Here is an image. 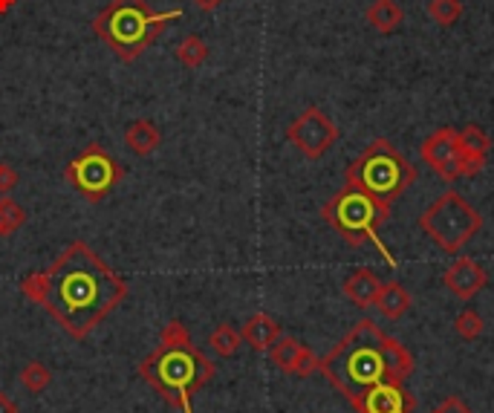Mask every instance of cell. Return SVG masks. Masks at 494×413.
<instances>
[{
    "label": "cell",
    "instance_id": "obj_1",
    "mask_svg": "<svg viewBox=\"0 0 494 413\" xmlns=\"http://www.w3.org/2000/svg\"><path fill=\"white\" fill-rule=\"evenodd\" d=\"M21 293L46 310L70 338H88L128 298V281L90 243H70L49 269L21 277Z\"/></svg>",
    "mask_w": 494,
    "mask_h": 413
},
{
    "label": "cell",
    "instance_id": "obj_2",
    "mask_svg": "<svg viewBox=\"0 0 494 413\" xmlns=\"http://www.w3.org/2000/svg\"><path fill=\"white\" fill-rule=\"evenodd\" d=\"M318 373L356 408L379 382H405L414 373V356L402 342L381 333L370 318H362L341 342L318 359Z\"/></svg>",
    "mask_w": 494,
    "mask_h": 413
},
{
    "label": "cell",
    "instance_id": "obj_3",
    "mask_svg": "<svg viewBox=\"0 0 494 413\" xmlns=\"http://www.w3.org/2000/svg\"><path fill=\"white\" fill-rule=\"evenodd\" d=\"M136 370L163 402L182 413H194V396L217 376V364L194 344L188 326L174 318L163 326L154 353L142 359Z\"/></svg>",
    "mask_w": 494,
    "mask_h": 413
},
{
    "label": "cell",
    "instance_id": "obj_4",
    "mask_svg": "<svg viewBox=\"0 0 494 413\" xmlns=\"http://www.w3.org/2000/svg\"><path fill=\"white\" fill-rule=\"evenodd\" d=\"M180 18V9L154 12L147 0H110L93 21V32L119 61H136Z\"/></svg>",
    "mask_w": 494,
    "mask_h": 413
},
{
    "label": "cell",
    "instance_id": "obj_5",
    "mask_svg": "<svg viewBox=\"0 0 494 413\" xmlns=\"http://www.w3.org/2000/svg\"><path fill=\"white\" fill-rule=\"evenodd\" d=\"M416 182V168L388 139H373L347 165V186L390 205Z\"/></svg>",
    "mask_w": 494,
    "mask_h": 413
},
{
    "label": "cell",
    "instance_id": "obj_6",
    "mask_svg": "<svg viewBox=\"0 0 494 413\" xmlns=\"http://www.w3.org/2000/svg\"><path fill=\"white\" fill-rule=\"evenodd\" d=\"M321 217L327 220V226L336 232L341 240H347L350 246H364V243H376L385 254V260L390 266H397V258L388 252V246L376 235V228L390 217V205L373 200L370 194L344 186L336 191V197H330L321 209Z\"/></svg>",
    "mask_w": 494,
    "mask_h": 413
},
{
    "label": "cell",
    "instance_id": "obj_7",
    "mask_svg": "<svg viewBox=\"0 0 494 413\" xmlns=\"http://www.w3.org/2000/svg\"><path fill=\"white\" fill-rule=\"evenodd\" d=\"M419 228H423L442 252L456 254L465 249V243H472L477 237V232L483 228V217H480V211L460 191L448 188L419 214Z\"/></svg>",
    "mask_w": 494,
    "mask_h": 413
},
{
    "label": "cell",
    "instance_id": "obj_8",
    "mask_svg": "<svg viewBox=\"0 0 494 413\" xmlns=\"http://www.w3.org/2000/svg\"><path fill=\"white\" fill-rule=\"evenodd\" d=\"M64 179L88 202H102L110 197L121 179H125V168H121L113 156L107 153L105 145H88L76 160H70L64 168Z\"/></svg>",
    "mask_w": 494,
    "mask_h": 413
},
{
    "label": "cell",
    "instance_id": "obj_9",
    "mask_svg": "<svg viewBox=\"0 0 494 413\" xmlns=\"http://www.w3.org/2000/svg\"><path fill=\"white\" fill-rule=\"evenodd\" d=\"M339 128L321 107H306V111L287 128V139L295 145V151L306 160H321L332 145L339 142Z\"/></svg>",
    "mask_w": 494,
    "mask_h": 413
},
{
    "label": "cell",
    "instance_id": "obj_10",
    "mask_svg": "<svg viewBox=\"0 0 494 413\" xmlns=\"http://www.w3.org/2000/svg\"><path fill=\"white\" fill-rule=\"evenodd\" d=\"M423 162H428L431 171H437L446 182H454L460 177L456 171V160H460V130L454 128H440L423 142Z\"/></svg>",
    "mask_w": 494,
    "mask_h": 413
},
{
    "label": "cell",
    "instance_id": "obj_11",
    "mask_svg": "<svg viewBox=\"0 0 494 413\" xmlns=\"http://www.w3.org/2000/svg\"><path fill=\"white\" fill-rule=\"evenodd\" d=\"M266 353H269V361L275 364L280 373H287V376H298V379H306V376H313L318 370V356L306 344H301L298 338H292V335H280L278 342L266 350Z\"/></svg>",
    "mask_w": 494,
    "mask_h": 413
},
{
    "label": "cell",
    "instance_id": "obj_12",
    "mask_svg": "<svg viewBox=\"0 0 494 413\" xmlns=\"http://www.w3.org/2000/svg\"><path fill=\"white\" fill-rule=\"evenodd\" d=\"M416 399L405 391V382H379L376 387L362 396V402L356 405L359 413H414Z\"/></svg>",
    "mask_w": 494,
    "mask_h": 413
},
{
    "label": "cell",
    "instance_id": "obj_13",
    "mask_svg": "<svg viewBox=\"0 0 494 413\" xmlns=\"http://www.w3.org/2000/svg\"><path fill=\"white\" fill-rule=\"evenodd\" d=\"M442 284L451 295H456L460 301H472L474 295H480L489 286V272L472 258H460L454 260L446 275H442Z\"/></svg>",
    "mask_w": 494,
    "mask_h": 413
},
{
    "label": "cell",
    "instance_id": "obj_14",
    "mask_svg": "<svg viewBox=\"0 0 494 413\" xmlns=\"http://www.w3.org/2000/svg\"><path fill=\"white\" fill-rule=\"evenodd\" d=\"M379 289H381V277L373 269H364V266L362 269H353L344 277V295H347V301L359 310L373 307Z\"/></svg>",
    "mask_w": 494,
    "mask_h": 413
},
{
    "label": "cell",
    "instance_id": "obj_15",
    "mask_svg": "<svg viewBox=\"0 0 494 413\" xmlns=\"http://www.w3.org/2000/svg\"><path fill=\"white\" fill-rule=\"evenodd\" d=\"M280 335H283L280 324L272 318V315H266V312H255L252 318L243 324V330H240V338L252 350H257V353H266V350L275 344Z\"/></svg>",
    "mask_w": 494,
    "mask_h": 413
},
{
    "label": "cell",
    "instance_id": "obj_16",
    "mask_svg": "<svg viewBox=\"0 0 494 413\" xmlns=\"http://www.w3.org/2000/svg\"><path fill=\"white\" fill-rule=\"evenodd\" d=\"M125 145L133 156H151L163 145V133L151 119H136L125 128Z\"/></svg>",
    "mask_w": 494,
    "mask_h": 413
},
{
    "label": "cell",
    "instance_id": "obj_17",
    "mask_svg": "<svg viewBox=\"0 0 494 413\" xmlns=\"http://www.w3.org/2000/svg\"><path fill=\"white\" fill-rule=\"evenodd\" d=\"M364 18H367V23H370V27H373L376 32H381V35H393V32H397V29L402 27L405 12H402V6L397 4V0H373V4L367 6Z\"/></svg>",
    "mask_w": 494,
    "mask_h": 413
},
{
    "label": "cell",
    "instance_id": "obj_18",
    "mask_svg": "<svg viewBox=\"0 0 494 413\" xmlns=\"http://www.w3.org/2000/svg\"><path fill=\"white\" fill-rule=\"evenodd\" d=\"M373 307L385 315V318H402V315L411 310V293H407L402 284L388 281V284H381Z\"/></svg>",
    "mask_w": 494,
    "mask_h": 413
},
{
    "label": "cell",
    "instance_id": "obj_19",
    "mask_svg": "<svg viewBox=\"0 0 494 413\" xmlns=\"http://www.w3.org/2000/svg\"><path fill=\"white\" fill-rule=\"evenodd\" d=\"M240 344H243L240 330H234L231 324H217V326H214V333L208 335V347H212L220 359H231V356H238Z\"/></svg>",
    "mask_w": 494,
    "mask_h": 413
},
{
    "label": "cell",
    "instance_id": "obj_20",
    "mask_svg": "<svg viewBox=\"0 0 494 413\" xmlns=\"http://www.w3.org/2000/svg\"><path fill=\"white\" fill-rule=\"evenodd\" d=\"M177 61L188 70L203 67L208 61V44L200 38V35H185V38L180 41V46H177Z\"/></svg>",
    "mask_w": 494,
    "mask_h": 413
},
{
    "label": "cell",
    "instance_id": "obj_21",
    "mask_svg": "<svg viewBox=\"0 0 494 413\" xmlns=\"http://www.w3.org/2000/svg\"><path fill=\"white\" fill-rule=\"evenodd\" d=\"M18 382L27 387L29 393H41L53 384V370H49L44 361H27L18 373Z\"/></svg>",
    "mask_w": 494,
    "mask_h": 413
},
{
    "label": "cell",
    "instance_id": "obj_22",
    "mask_svg": "<svg viewBox=\"0 0 494 413\" xmlns=\"http://www.w3.org/2000/svg\"><path fill=\"white\" fill-rule=\"evenodd\" d=\"M23 223H27V209L18 200L0 197V237H12Z\"/></svg>",
    "mask_w": 494,
    "mask_h": 413
},
{
    "label": "cell",
    "instance_id": "obj_23",
    "mask_svg": "<svg viewBox=\"0 0 494 413\" xmlns=\"http://www.w3.org/2000/svg\"><path fill=\"white\" fill-rule=\"evenodd\" d=\"M460 151L463 153H477V156H489L491 151V139L489 133L480 125H465L460 130Z\"/></svg>",
    "mask_w": 494,
    "mask_h": 413
},
{
    "label": "cell",
    "instance_id": "obj_24",
    "mask_svg": "<svg viewBox=\"0 0 494 413\" xmlns=\"http://www.w3.org/2000/svg\"><path fill=\"white\" fill-rule=\"evenodd\" d=\"M428 15L434 18L442 29H448L463 18V0H431Z\"/></svg>",
    "mask_w": 494,
    "mask_h": 413
},
{
    "label": "cell",
    "instance_id": "obj_25",
    "mask_svg": "<svg viewBox=\"0 0 494 413\" xmlns=\"http://www.w3.org/2000/svg\"><path fill=\"white\" fill-rule=\"evenodd\" d=\"M486 330L483 318H480V312L474 310H463L460 315L454 318V333L463 338V342H474V338H480Z\"/></svg>",
    "mask_w": 494,
    "mask_h": 413
},
{
    "label": "cell",
    "instance_id": "obj_26",
    "mask_svg": "<svg viewBox=\"0 0 494 413\" xmlns=\"http://www.w3.org/2000/svg\"><path fill=\"white\" fill-rule=\"evenodd\" d=\"M486 162H489V156H477V153H463L460 151L456 171H460V177H477L486 168Z\"/></svg>",
    "mask_w": 494,
    "mask_h": 413
},
{
    "label": "cell",
    "instance_id": "obj_27",
    "mask_svg": "<svg viewBox=\"0 0 494 413\" xmlns=\"http://www.w3.org/2000/svg\"><path fill=\"white\" fill-rule=\"evenodd\" d=\"M18 186H21V177H18L15 168L0 162V194H12Z\"/></svg>",
    "mask_w": 494,
    "mask_h": 413
},
{
    "label": "cell",
    "instance_id": "obj_28",
    "mask_svg": "<svg viewBox=\"0 0 494 413\" xmlns=\"http://www.w3.org/2000/svg\"><path fill=\"white\" fill-rule=\"evenodd\" d=\"M0 413H21L15 399H12L9 393H4V391H0Z\"/></svg>",
    "mask_w": 494,
    "mask_h": 413
},
{
    "label": "cell",
    "instance_id": "obj_29",
    "mask_svg": "<svg viewBox=\"0 0 494 413\" xmlns=\"http://www.w3.org/2000/svg\"><path fill=\"white\" fill-rule=\"evenodd\" d=\"M191 4H194L197 9H203V12H214V9L223 6L226 0H191Z\"/></svg>",
    "mask_w": 494,
    "mask_h": 413
},
{
    "label": "cell",
    "instance_id": "obj_30",
    "mask_svg": "<svg viewBox=\"0 0 494 413\" xmlns=\"http://www.w3.org/2000/svg\"><path fill=\"white\" fill-rule=\"evenodd\" d=\"M15 4H18V0H0V15H6V12L15 6Z\"/></svg>",
    "mask_w": 494,
    "mask_h": 413
}]
</instances>
